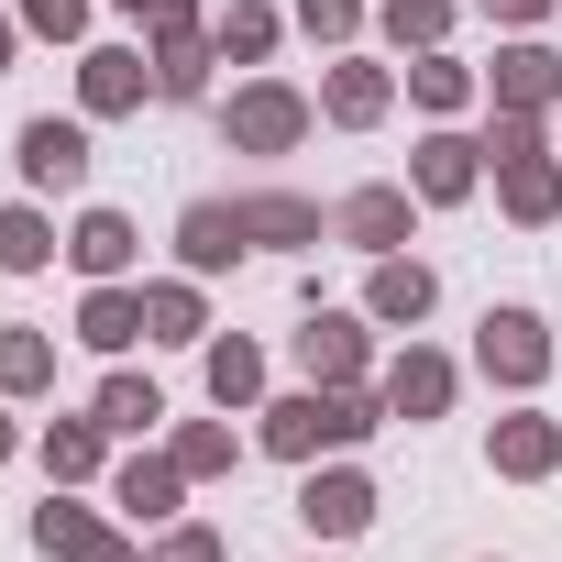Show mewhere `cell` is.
<instances>
[{"label": "cell", "mask_w": 562, "mask_h": 562, "mask_svg": "<svg viewBox=\"0 0 562 562\" xmlns=\"http://www.w3.org/2000/svg\"><path fill=\"white\" fill-rule=\"evenodd\" d=\"M375 430V408L353 397V386H321V397H276L265 408V441L288 452V463H310V452H331V441H364Z\"/></svg>", "instance_id": "1"}, {"label": "cell", "mask_w": 562, "mask_h": 562, "mask_svg": "<svg viewBox=\"0 0 562 562\" xmlns=\"http://www.w3.org/2000/svg\"><path fill=\"white\" fill-rule=\"evenodd\" d=\"M144 23H155V89H166V100H199V89H210L199 12H188V0H144Z\"/></svg>", "instance_id": "2"}, {"label": "cell", "mask_w": 562, "mask_h": 562, "mask_svg": "<svg viewBox=\"0 0 562 562\" xmlns=\"http://www.w3.org/2000/svg\"><path fill=\"white\" fill-rule=\"evenodd\" d=\"M540 364H551V331H540L529 310H496V321H485V375H507V386H540Z\"/></svg>", "instance_id": "3"}, {"label": "cell", "mask_w": 562, "mask_h": 562, "mask_svg": "<svg viewBox=\"0 0 562 562\" xmlns=\"http://www.w3.org/2000/svg\"><path fill=\"white\" fill-rule=\"evenodd\" d=\"M23 177L34 188H78L89 177V133L78 122H23Z\"/></svg>", "instance_id": "4"}, {"label": "cell", "mask_w": 562, "mask_h": 562, "mask_svg": "<svg viewBox=\"0 0 562 562\" xmlns=\"http://www.w3.org/2000/svg\"><path fill=\"white\" fill-rule=\"evenodd\" d=\"M299 518H310V529H331V540H353V529L375 518V485H364V474H310Z\"/></svg>", "instance_id": "5"}, {"label": "cell", "mask_w": 562, "mask_h": 562, "mask_svg": "<svg viewBox=\"0 0 562 562\" xmlns=\"http://www.w3.org/2000/svg\"><path fill=\"white\" fill-rule=\"evenodd\" d=\"M299 122H310V111H299L288 89H243V100H232V144H254V155L299 144Z\"/></svg>", "instance_id": "6"}, {"label": "cell", "mask_w": 562, "mask_h": 562, "mask_svg": "<svg viewBox=\"0 0 562 562\" xmlns=\"http://www.w3.org/2000/svg\"><path fill=\"white\" fill-rule=\"evenodd\" d=\"M299 353H310V375H321V386H353V375H364V331H353V321H331V310H310Z\"/></svg>", "instance_id": "7"}, {"label": "cell", "mask_w": 562, "mask_h": 562, "mask_svg": "<svg viewBox=\"0 0 562 562\" xmlns=\"http://www.w3.org/2000/svg\"><path fill=\"white\" fill-rule=\"evenodd\" d=\"M177 254H188L199 276H210V265H232V254H243V221H232V199H199V210L177 221Z\"/></svg>", "instance_id": "8"}, {"label": "cell", "mask_w": 562, "mask_h": 562, "mask_svg": "<svg viewBox=\"0 0 562 562\" xmlns=\"http://www.w3.org/2000/svg\"><path fill=\"white\" fill-rule=\"evenodd\" d=\"M243 243H321V210L310 199H232Z\"/></svg>", "instance_id": "9"}, {"label": "cell", "mask_w": 562, "mask_h": 562, "mask_svg": "<svg viewBox=\"0 0 562 562\" xmlns=\"http://www.w3.org/2000/svg\"><path fill=\"white\" fill-rule=\"evenodd\" d=\"M342 232H353L364 254H386V243L408 232V188H353V199H342Z\"/></svg>", "instance_id": "10"}, {"label": "cell", "mask_w": 562, "mask_h": 562, "mask_svg": "<svg viewBox=\"0 0 562 562\" xmlns=\"http://www.w3.org/2000/svg\"><path fill=\"white\" fill-rule=\"evenodd\" d=\"M441 397H452V364H441V353H408V364L386 375V408H397V419H441Z\"/></svg>", "instance_id": "11"}, {"label": "cell", "mask_w": 562, "mask_h": 562, "mask_svg": "<svg viewBox=\"0 0 562 562\" xmlns=\"http://www.w3.org/2000/svg\"><path fill=\"white\" fill-rule=\"evenodd\" d=\"M34 540H45V551H67V562H133V551H122L100 518H78V507H45V518H34Z\"/></svg>", "instance_id": "12"}, {"label": "cell", "mask_w": 562, "mask_h": 562, "mask_svg": "<svg viewBox=\"0 0 562 562\" xmlns=\"http://www.w3.org/2000/svg\"><path fill=\"white\" fill-rule=\"evenodd\" d=\"M67 254H78V265H89V276H100V288H111V276H122V265H133V221H122V210H89V221H78V243H67Z\"/></svg>", "instance_id": "13"}, {"label": "cell", "mask_w": 562, "mask_h": 562, "mask_svg": "<svg viewBox=\"0 0 562 562\" xmlns=\"http://www.w3.org/2000/svg\"><path fill=\"white\" fill-rule=\"evenodd\" d=\"M562 89V56H540V45H518V56H496V100L507 111H540Z\"/></svg>", "instance_id": "14"}, {"label": "cell", "mask_w": 562, "mask_h": 562, "mask_svg": "<svg viewBox=\"0 0 562 562\" xmlns=\"http://www.w3.org/2000/svg\"><path fill=\"white\" fill-rule=\"evenodd\" d=\"M463 188H474V144L463 133H430L419 144V199H463Z\"/></svg>", "instance_id": "15"}, {"label": "cell", "mask_w": 562, "mask_h": 562, "mask_svg": "<svg viewBox=\"0 0 562 562\" xmlns=\"http://www.w3.org/2000/svg\"><path fill=\"white\" fill-rule=\"evenodd\" d=\"M496 166H507V210H518V221H551V199H562V177H551V155L529 144V155H496Z\"/></svg>", "instance_id": "16"}, {"label": "cell", "mask_w": 562, "mask_h": 562, "mask_svg": "<svg viewBox=\"0 0 562 562\" xmlns=\"http://www.w3.org/2000/svg\"><path fill=\"white\" fill-rule=\"evenodd\" d=\"M419 310H430V265H397L386 254L375 265V321H419Z\"/></svg>", "instance_id": "17"}, {"label": "cell", "mask_w": 562, "mask_h": 562, "mask_svg": "<svg viewBox=\"0 0 562 562\" xmlns=\"http://www.w3.org/2000/svg\"><path fill=\"white\" fill-rule=\"evenodd\" d=\"M551 452H562L551 419H496V463H507V474H551Z\"/></svg>", "instance_id": "18"}, {"label": "cell", "mask_w": 562, "mask_h": 562, "mask_svg": "<svg viewBox=\"0 0 562 562\" xmlns=\"http://www.w3.org/2000/svg\"><path fill=\"white\" fill-rule=\"evenodd\" d=\"M144 100V56H89V111H133Z\"/></svg>", "instance_id": "19"}, {"label": "cell", "mask_w": 562, "mask_h": 562, "mask_svg": "<svg viewBox=\"0 0 562 562\" xmlns=\"http://www.w3.org/2000/svg\"><path fill=\"white\" fill-rule=\"evenodd\" d=\"M144 342H199V299L188 288H144Z\"/></svg>", "instance_id": "20"}, {"label": "cell", "mask_w": 562, "mask_h": 562, "mask_svg": "<svg viewBox=\"0 0 562 562\" xmlns=\"http://www.w3.org/2000/svg\"><path fill=\"white\" fill-rule=\"evenodd\" d=\"M78 331H89V342H100V353H122V342H133V331H144V299H122V288H100V299H89V321H78Z\"/></svg>", "instance_id": "21"}, {"label": "cell", "mask_w": 562, "mask_h": 562, "mask_svg": "<svg viewBox=\"0 0 562 562\" xmlns=\"http://www.w3.org/2000/svg\"><path fill=\"white\" fill-rule=\"evenodd\" d=\"M254 386H265V353H254V342H221V353H210V397H221V408H243Z\"/></svg>", "instance_id": "22"}, {"label": "cell", "mask_w": 562, "mask_h": 562, "mask_svg": "<svg viewBox=\"0 0 562 562\" xmlns=\"http://www.w3.org/2000/svg\"><path fill=\"white\" fill-rule=\"evenodd\" d=\"M155 419H166V397H155V386H133V375H111V386H100V430H155Z\"/></svg>", "instance_id": "23"}, {"label": "cell", "mask_w": 562, "mask_h": 562, "mask_svg": "<svg viewBox=\"0 0 562 562\" xmlns=\"http://www.w3.org/2000/svg\"><path fill=\"white\" fill-rule=\"evenodd\" d=\"M45 254H56V232H45L34 210H0V265H12V276H34Z\"/></svg>", "instance_id": "24"}, {"label": "cell", "mask_w": 562, "mask_h": 562, "mask_svg": "<svg viewBox=\"0 0 562 562\" xmlns=\"http://www.w3.org/2000/svg\"><path fill=\"white\" fill-rule=\"evenodd\" d=\"M375 111H386V78L375 67H342L331 78V122H375Z\"/></svg>", "instance_id": "25"}, {"label": "cell", "mask_w": 562, "mask_h": 562, "mask_svg": "<svg viewBox=\"0 0 562 562\" xmlns=\"http://www.w3.org/2000/svg\"><path fill=\"white\" fill-rule=\"evenodd\" d=\"M122 507H133V518H166V507H177V463H133V474H122Z\"/></svg>", "instance_id": "26"}, {"label": "cell", "mask_w": 562, "mask_h": 562, "mask_svg": "<svg viewBox=\"0 0 562 562\" xmlns=\"http://www.w3.org/2000/svg\"><path fill=\"white\" fill-rule=\"evenodd\" d=\"M441 23H452V0H386V34L397 45H441Z\"/></svg>", "instance_id": "27"}, {"label": "cell", "mask_w": 562, "mask_h": 562, "mask_svg": "<svg viewBox=\"0 0 562 562\" xmlns=\"http://www.w3.org/2000/svg\"><path fill=\"white\" fill-rule=\"evenodd\" d=\"M45 375H56V353L34 331H0V386H45Z\"/></svg>", "instance_id": "28"}, {"label": "cell", "mask_w": 562, "mask_h": 562, "mask_svg": "<svg viewBox=\"0 0 562 562\" xmlns=\"http://www.w3.org/2000/svg\"><path fill=\"white\" fill-rule=\"evenodd\" d=\"M45 463H56V474H89V463H100V419H67V430H45Z\"/></svg>", "instance_id": "29"}, {"label": "cell", "mask_w": 562, "mask_h": 562, "mask_svg": "<svg viewBox=\"0 0 562 562\" xmlns=\"http://www.w3.org/2000/svg\"><path fill=\"white\" fill-rule=\"evenodd\" d=\"M221 463H232V430H188L177 441V474H221Z\"/></svg>", "instance_id": "30"}, {"label": "cell", "mask_w": 562, "mask_h": 562, "mask_svg": "<svg viewBox=\"0 0 562 562\" xmlns=\"http://www.w3.org/2000/svg\"><path fill=\"white\" fill-rule=\"evenodd\" d=\"M221 45H232V56H265V45H276V12H232Z\"/></svg>", "instance_id": "31"}, {"label": "cell", "mask_w": 562, "mask_h": 562, "mask_svg": "<svg viewBox=\"0 0 562 562\" xmlns=\"http://www.w3.org/2000/svg\"><path fill=\"white\" fill-rule=\"evenodd\" d=\"M408 89H419L430 111H452V100H463V67H441V56H430V67H408Z\"/></svg>", "instance_id": "32"}, {"label": "cell", "mask_w": 562, "mask_h": 562, "mask_svg": "<svg viewBox=\"0 0 562 562\" xmlns=\"http://www.w3.org/2000/svg\"><path fill=\"white\" fill-rule=\"evenodd\" d=\"M23 23H34V34H78V23H89V0H23Z\"/></svg>", "instance_id": "33"}, {"label": "cell", "mask_w": 562, "mask_h": 562, "mask_svg": "<svg viewBox=\"0 0 562 562\" xmlns=\"http://www.w3.org/2000/svg\"><path fill=\"white\" fill-rule=\"evenodd\" d=\"M299 23L310 34H353V0H299Z\"/></svg>", "instance_id": "34"}, {"label": "cell", "mask_w": 562, "mask_h": 562, "mask_svg": "<svg viewBox=\"0 0 562 562\" xmlns=\"http://www.w3.org/2000/svg\"><path fill=\"white\" fill-rule=\"evenodd\" d=\"M166 562H221V540H210V529H177V540H166Z\"/></svg>", "instance_id": "35"}, {"label": "cell", "mask_w": 562, "mask_h": 562, "mask_svg": "<svg viewBox=\"0 0 562 562\" xmlns=\"http://www.w3.org/2000/svg\"><path fill=\"white\" fill-rule=\"evenodd\" d=\"M485 12H496V23H540V12H551V0H485Z\"/></svg>", "instance_id": "36"}, {"label": "cell", "mask_w": 562, "mask_h": 562, "mask_svg": "<svg viewBox=\"0 0 562 562\" xmlns=\"http://www.w3.org/2000/svg\"><path fill=\"white\" fill-rule=\"evenodd\" d=\"M0 463H12V419H0Z\"/></svg>", "instance_id": "37"}, {"label": "cell", "mask_w": 562, "mask_h": 562, "mask_svg": "<svg viewBox=\"0 0 562 562\" xmlns=\"http://www.w3.org/2000/svg\"><path fill=\"white\" fill-rule=\"evenodd\" d=\"M0 56H12V34H0Z\"/></svg>", "instance_id": "38"}, {"label": "cell", "mask_w": 562, "mask_h": 562, "mask_svg": "<svg viewBox=\"0 0 562 562\" xmlns=\"http://www.w3.org/2000/svg\"><path fill=\"white\" fill-rule=\"evenodd\" d=\"M133 12H144V0H133Z\"/></svg>", "instance_id": "39"}]
</instances>
